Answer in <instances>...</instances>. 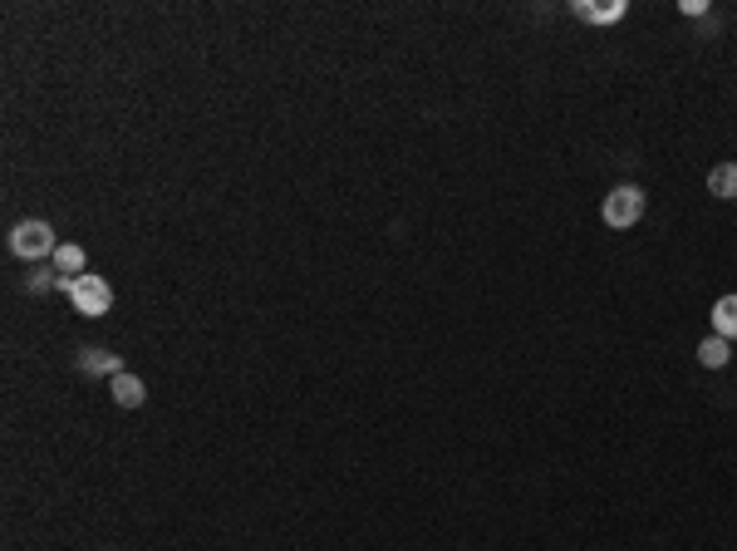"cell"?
Segmentation results:
<instances>
[{"label": "cell", "instance_id": "obj_11", "mask_svg": "<svg viewBox=\"0 0 737 551\" xmlns=\"http://www.w3.org/2000/svg\"><path fill=\"white\" fill-rule=\"evenodd\" d=\"M683 15H708V0H683Z\"/></svg>", "mask_w": 737, "mask_h": 551}, {"label": "cell", "instance_id": "obj_6", "mask_svg": "<svg viewBox=\"0 0 737 551\" xmlns=\"http://www.w3.org/2000/svg\"><path fill=\"white\" fill-rule=\"evenodd\" d=\"M79 369H84L89 379H114V374H123L118 355H109V350H84V355H79Z\"/></svg>", "mask_w": 737, "mask_h": 551}, {"label": "cell", "instance_id": "obj_9", "mask_svg": "<svg viewBox=\"0 0 737 551\" xmlns=\"http://www.w3.org/2000/svg\"><path fill=\"white\" fill-rule=\"evenodd\" d=\"M728 355H733V345H728L723 335H713V340H703V345H698V365H703V369H723V365H728Z\"/></svg>", "mask_w": 737, "mask_h": 551}, {"label": "cell", "instance_id": "obj_7", "mask_svg": "<svg viewBox=\"0 0 737 551\" xmlns=\"http://www.w3.org/2000/svg\"><path fill=\"white\" fill-rule=\"evenodd\" d=\"M708 192L723 197V202H737V163H718V168L708 173Z\"/></svg>", "mask_w": 737, "mask_h": 551}, {"label": "cell", "instance_id": "obj_8", "mask_svg": "<svg viewBox=\"0 0 737 551\" xmlns=\"http://www.w3.org/2000/svg\"><path fill=\"white\" fill-rule=\"evenodd\" d=\"M713 335H723L728 345L737 340V296H723V301L713 306Z\"/></svg>", "mask_w": 737, "mask_h": 551}, {"label": "cell", "instance_id": "obj_3", "mask_svg": "<svg viewBox=\"0 0 737 551\" xmlns=\"http://www.w3.org/2000/svg\"><path fill=\"white\" fill-rule=\"evenodd\" d=\"M639 217H644V192H639V187H615V192L605 197V227L624 232V227H634Z\"/></svg>", "mask_w": 737, "mask_h": 551}, {"label": "cell", "instance_id": "obj_5", "mask_svg": "<svg viewBox=\"0 0 737 551\" xmlns=\"http://www.w3.org/2000/svg\"><path fill=\"white\" fill-rule=\"evenodd\" d=\"M570 10H575L580 20H590V25H615V20H624V10H629V5H624V0H610V5H590V0H575Z\"/></svg>", "mask_w": 737, "mask_h": 551}, {"label": "cell", "instance_id": "obj_10", "mask_svg": "<svg viewBox=\"0 0 737 551\" xmlns=\"http://www.w3.org/2000/svg\"><path fill=\"white\" fill-rule=\"evenodd\" d=\"M55 271H59V281H74L79 271H84V246H59L55 251Z\"/></svg>", "mask_w": 737, "mask_h": 551}, {"label": "cell", "instance_id": "obj_1", "mask_svg": "<svg viewBox=\"0 0 737 551\" xmlns=\"http://www.w3.org/2000/svg\"><path fill=\"white\" fill-rule=\"evenodd\" d=\"M59 291L74 301L79 315H109L114 306V286L104 276H74V281H59Z\"/></svg>", "mask_w": 737, "mask_h": 551}, {"label": "cell", "instance_id": "obj_4", "mask_svg": "<svg viewBox=\"0 0 737 551\" xmlns=\"http://www.w3.org/2000/svg\"><path fill=\"white\" fill-rule=\"evenodd\" d=\"M109 394H114L118 409H138V404L148 399V389H143L138 374H114V379H109Z\"/></svg>", "mask_w": 737, "mask_h": 551}, {"label": "cell", "instance_id": "obj_2", "mask_svg": "<svg viewBox=\"0 0 737 551\" xmlns=\"http://www.w3.org/2000/svg\"><path fill=\"white\" fill-rule=\"evenodd\" d=\"M10 251H15L20 261H40V256H55V251H59L55 227H50V222H20V227L10 232Z\"/></svg>", "mask_w": 737, "mask_h": 551}]
</instances>
